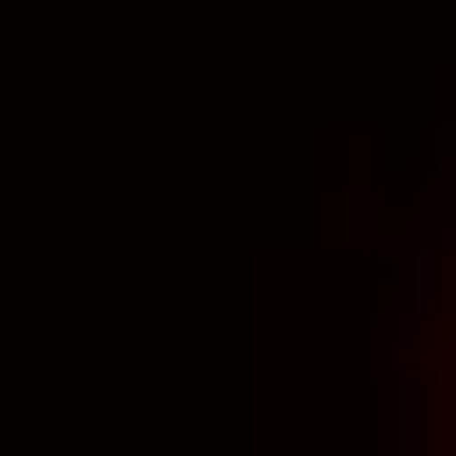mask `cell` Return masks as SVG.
Instances as JSON below:
<instances>
[{
	"mask_svg": "<svg viewBox=\"0 0 456 456\" xmlns=\"http://www.w3.org/2000/svg\"><path fill=\"white\" fill-rule=\"evenodd\" d=\"M433 456H456V244L433 275Z\"/></svg>",
	"mask_w": 456,
	"mask_h": 456,
	"instance_id": "obj_1",
	"label": "cell"
}]
</instances>
